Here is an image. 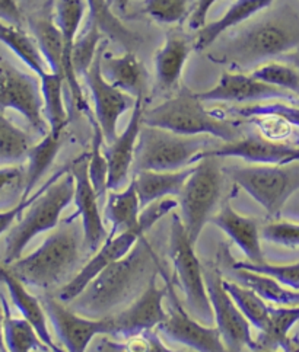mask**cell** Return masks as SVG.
<instances>
[{"label": "cell", "mask_w": 299, "mask_h": 352, "mask_svg": "<svg viewBox=\"0 0 299 352\" xmlns=\"http://www.w3.org/2000/svg\"><path fill=\"white\" fill-rule=\"evenodd\" d=\"M104 34L99 31L95 23L90 22V28L83 32L81 38H76L72 50V69L76 76H85L90 70L92 61L96 57Z\"/></svg>", "instance_id": "39"}, {"label": "cell", "mask_w": 299, "mask_h": 352, "mask_svg": "<svg viewBox=\"0 0 299 352\" xmlns=\"http://www.w3.org/2000/svg\"><path fill=\"white\" fill-rule=\"evenodd\" d=\"M0 21L21 27L22 12L18 0H0Z\"/></svg>", "instance_id": "49"}, {"label": "cell", "mask_w": 299, "mask_h": 352, "mask_svg": "<svg viewBox=\"0 0 299 352\" xmlns=\"http://www.w3.org/2000/svg\"><path fill=\"white\" fill-rule=\"evenodd\" d=\"M210 223L219 228L241 249L248 262H266L263 249H261V229L256 219L240 214L227 203L219 212L212 216Z\"/></svg>", "instance_id": "22"}, {"label": "cell", "mask_w": 299, "mask_h": 352, "mask_svg": "<svg viewBox=\"0 0 299 352\" xmlns=\"http://www.w3.org/2000/svg\"><path fill=\"white\" fill-rule=\"evenodd\" d=\"M32 36L39 44L40 52L47 61L50 72L65 79V44L57 27L54 14L45 12L30 21Z\"/></svg>", "instance_id": "28"}, {"label": "cell", "mask_w": 299, "mask_h": 352, "mask_svg": "<svg viewBox=\"0 0 299 352\" xmlns=\"http://www.w3.org/2000/svg\"><path fill=\"white\" fill-rule=\"evenodd\" d=\"M68 170H69V168H68V169H60V170L56 172L53 176H50V178L45 181V184H43V185L39 188V190H37L31 197L22 198L15 207H12V208L5 210V211H0V236H2L5 232H8V230L10 229V226L15 223V220H17L18 217H21L22 212L27 211V210L35 203V201L39 199L57 179H60L61 176H63Z\"/></svg>", "instance_id": "44"}, {"label": "cell", "mask_w": 299, "mask_h": 352, "mask_svg": "<svg viewBox=\"0 0 299 352\" xmlns=\"http://www.w3.org/2000/svg\"><path fill=\"white\" fill-rule=\"evenodd\" d=\"M103 74L114 87L133 98L145 95V69L133 52H126L120 57L104 54Z\"/></svg>", "instance_id": "29"}, {"label": "cell", "mask_w": 299, "mask_h": 352, "mask_svg": "<svg viewBox=\"0 0 299 352\" xmlns=\"http://www.w3.org/2000/svg\"><path fill=\"white\" fill-rule=\"evenodd\" d=\"M216 157L198 160L178 195L181 220L193 245L197 243L206 223L214 216L222 192L223 175Z\"/></svg>", "instance_id": "9"}, {"label": "cell", "mask_w": 299, "mask_h": 352, "mask_svg": "<svg viewBox=\"0 0 299 352\" xmlns=\"http://www.w3.org/2000/svg\"><path fill=\"white\" fill-rule=\"evenodd\" d=\"M73 198L74 178L69 168L60 179L35 201L25 217L8 233L3 258L6 267L22 256L25 248L34 237L57 228L61 212L72 203Z\"/></svg>", "instance_id": "6"}, {"label": "cell", "mask_w": 299, "mask_h": 352, "mask_svg": "<svg viewBox=\"0 0 299 352\" xmlns=\"http://www.w3.org/2000/svg\"><path fill=\"white\" fill-rule=\"evenodd\" d=\"M232 268L245 270L270 276V278L276 280L279 284L299 292V262L270 263L266 261L263 263H253L248 261H238L232 263Z\"/></svg>", "instance_id": "41"}, {"label": "cell", "mask_w": 299, "mask_h": 352, "mask_svg": "<svg viewBox=\"0 0 299 352\" xmlns=\"http://www.w3.org/2000/svg\"><path fill=\"white\" fill-rule=\"evenodd\" d=\"M234 270L235 280L240 284L251 288L258 296L263 297L267 303L275 306L299 307V292L279 284L270 276L245 270Z\"/></svg>", "instance_id": "34"}, {"label": "cell", "mask_w": 299, "mask_h": 352, "mask_svg": "<svg viewBox=\"0 0 299 352\" xmlns=\"http://www.w3.org/2000/svg\"><path fill=\"white\" fill-rule=\"evenodd\" d=\"M22 178H25V176L19 166H0V192L19 182Z\"/></svg>", "instance_id": "50"}, {"label": "cell", "mask_w": 299, "mask_h": 352, "mask_svg": "<svg viewBox=\"0 0 299 352\" xmlns=\"http://www.w3.org/2000/svg\"><path fill=\"white\" fill-rule=\"evenodd\" d=\"M70 172L74 178V204L76 214L82 219L83 245L90 252H96L108 239L105 226L98 208V194L90 178V156L83 155L72 163Z\"/></svg>", "instance_id": "16"}, {"label": "cell", "mask_w": 299, "mask_h": 352, "mask_svg": "<svg viewBox=\"0 0 299 352\" xmlns=\"http://www.w3.org/2000/svg\"><path fill=\"white\" fill-rule=\"evenodd\" d=\"M40 83L44 99V116L48 122L50 131L54 134H63L69 121L63 100V86L66 82L59 74L50 72L40 79Z\"/></svg>", "instance_id": "35"}, {"label": "cell", "mask_w": 299, "mask_h": 352, "mask_svg": "<svg viewBox=\"0 0 299 352\" xmlns=\"http://www.w3.org/2000/svg\"><path fill=\"white\" fill-rule=\"evenodd\" d=\"M229 112L232 114L243 117V118H256V117H279L285 120L286 122H289L292 127L299 129V107L295 104L289 102H282V100H278V102H263V104H251L247 107H240V108H232Z\"/></svg>", "instance_id": "42"}, {"label": "cell", "mask_w": 299, "mask_h": 352, "mask_svg": "<svg viewBox=\"0 0 299 352\" xmlns=\"http://www.w3.org/2000/svg\"><path fill=\"white\" fill-rule=\"evenodd\" d=\"M216 147L214 137L181 135L143 125L134 153V170L172 172L194 166L206 150Z\"/></svg>", "instance_id": "5"}, {"label": "cell", "mask_w": 299, "mask_h": 352, "mask_svg": "<svg viewBox=\"0 0 299 352\" xmlns=\"http://www.w3.org/2000/svg\"><path fill=\"white\" fill-rule=\"evenodd\" d=\"M177 207H178V199H176L174 197H168V198L158 199L155 203L142 208L141 216H139V228L142 233L146 234L162 217L169 214V212L176 210Z\"/></svg>", "instance_id": "46"}, {"label": "cell", "mask_w": 299, "mask_h": 352, "mask_svg": "<svg viewBox=\"0 0 299 352\" xmlns=\"http://www.w3.org/2000/svg\"><path fill=\"white\" fill-rule=\"evenodd\" d=\"M105 54L104 43L99 47L95 60L90 70L85 74L86 85H88L94 105H95V120L103 130L105 143H113L117 135V124L120 117L127 109L134 107L136 98L127 95L111 85L103 74V58Z\"/></svg>", "instance_id": "15"}, {"label": "cell", "mask_w": 299, "mask_h": 352, "mask_svg": "<svg viewBox=\"0 0 299 352\" xmlns=\"http://www.w3.org/2000/svg\"><path fill=\"white\" fill-rule=\"evenodd\" d=\"M194 166L172 172L141 170L134 173L136 191H138L141 208L168 197H178L183 188L193 173Z\"/></svg>", "instance_id": "24"}, {"label": "cell", "mask_w": 299, "mask_h": 352, "mask_svg": "<svg viewBox=\"0 0 299 352\" xmlns=\"http://www.w3.org/2000/svg\"><path fill=\"white\" fill-rule=\"evenodd\" d=\"M0 303H2L3 310V333L8 352H34L50 349L27 319L12 316L9 305L3 296H0Z\"/></svg>", "instance_id": "33"}, {"label": "cell", "mask_w": 299, "mask_h": 352, "mask_svg": "<svg viewBox=\"0 0 299 352\" xmlns=\"http://www.w3.org/2000/svg\"><path fill=\"white\" fill-rule=\"evenodd\" d=\"M92 130H94V134H92V152L90 155V178L98 197L104 198L107 197V191H108V185H107L108 163L103 152L105 138L96 120H92Z\"/></svg>", "instance_id": "40"}, {"label": "cell", "mask_w": 299, "mask_h": 352, "mask_svg": "<svg viewBox=\"0 0 299 352\" xmlns=\"http://www.w3.org/2000/svg\"><path fill=\"white\" fill-rule=\"evenodd\" d=\"M141 211V201L133 179L123 191H110L105 203V217L111 223L108 237H114L126 230H138L143 234L139 228Z\"/></svg>", "instance_id": "27"}, {"label": "cell", "mask_w": 299, "mask_h": 352, "mask_svg": "<svg viewBox=\"0 0 299 352\" xmlns=\"http://www.w3.org/2000/svg\"><path fill=\"white\" fill-rule=\"evenodd\" d=\"M203 102H225V104H247L267 102V100H288L295 102L296 96L291 92L279 89L269 83L256 79L253 74L244 73H222L218 83L209 91L196 94Z\"/></svg>", "instance_id": "17"}, {"label": "cell", "mask_w": 299, "mask_h": 352, "mask_svg": "<svg viewBox=\"0 0 299 352\" xmlns=\"http://www.w3.org/2000/svg\"><path fill=\"white\" fill-rule=\"evenodd\" d=\"M275 0H235V3L227 10V14L220 19L206 23L202 30L197 31L194 48L197 52H203L212 47L219 36L231 30L238 27L240 23L257 15L258 12L267 9Z\"/></svg>", "instance_id": "26"}, {"label": "cell", "mask_w": 299, "mask_h": 352, "mask_svg": "<svg viewBox=\"0 0 299 352\" xmlns=\"http://www.w3.org/2000/svg\"><path fill=\"white\" fill-rule=\"evenodd\" d=\"M130 2V0H111V5H117L118 8H124L127 3Z\"/></svg>", "instance_id": "53"}, {"label": "cell", "mask_w": 299, "mask_h": 352, "mask_svg": "<svg viewBox=\"0 0 299 352\" xmlns=\"http://www.w3.org/2000/svg\"><path fill=\"white\" fill-rule=\"evenodd\" d=\"M0 109H15L43 135L50 131L44 116L41 83L0 57Z\"/></svg>", "instance_id": "11"}, {"label": "cell", "mask_w": 299, "mask_h": 352, "mask_svg": "<svg viewBox=\"0 0 299 352\" xmlns=\"http://www.w3.org/2000/svg\"><path fill=\"white\" fill-rule=\"evenodd\" d=\"M189 56V41L180 34L168 32L164 45L155 54V72L159 89L169 91L172 87H177Z\"/></svg>", "instance_id": "25"}, {"label": "cell", "mask_w": 299, "mask_h": 352, "mask_svg": "<svg viewBox=\"0 0 299 352\" xmlns=\"http://www.w3.org/2000/svg\"><path fill=\"white\" fill-rule=\"evenodd\" d=\"M0 352H8L5 344V333H3V314L0 313Z\"/></svg>", "instance_id": "52"}, {"label": "cell", "mask_w": 299, "mask_h": 352, "mask_svg": "<svg viewBox=\"0 0 299 352\" xmlns=\"http://www.w3.org/2000/svg\"><path fill=\"white\" fill-rule=\"evenodd\" d=\"M225 172L271 217L279 216L288 199L299 191V160L288 165L231 166Z\"/></svg>", "instance_id": "8"}, {"label": "cell", "mask_w": 299, "mask_h": 352, "mask_svg": "<svg viewBox=\"0 0 299 352\" xmlns=\"http://www.w3.org/2000/svg\"><path fill=\"white\" fill-rule=\"evenodd\" d=\"M216 2H218V0H197V3H196V6L192 12V16H190V21H189L190 30L198 31V30H202L205 27V25L207 23L206 19H207L209 10Z\"/></svg>", "instance_id": "48"}, {"label": "cell", "mask_w": 299, "mask_h": 352, "mask_svg": "<svg viewBox=\"0 0 299 352\" xmlns=\"http://www.w3.org/2000/svg\"><path fill=\"white\" fill-rule=\"evenodd\" d=\"M143 95L136 98L127 127L113 143L104 144L103 152L108 163V191H118L126 184L130 168L134 163L136 146L143 127Z\"/></svg>", "instance_id": "20"}, {"label": "cell", "mask_w": 299, "mask_h": 352, "mask_svg": "<svg viewBox=\"0 0 299 352\" xmlns=\"http://www.w3.org/2000/svg\"><path fill=\"white\" fill-rule=\"evenodd\" d=\"M143 12L159 23H178L185 18L187 0H145Z\"/></svg>", "instance_id": "43"}, {"label": "cell", "mask_w": 299, "mask_h": 352, "mask_svg": "<svg viewBox=\"0 0 299 352\" xmlns=\"http://www.w3.org/2000/svg\"><path fill=\"white\" fill-rule=\"evenodd\" d=\"M223 287H225V290L232 297L235 305L244 313L248 322L251 323V326L258 329V332H263L269 322L270 305L267 301L258 296L254 290H251V288L240 284L238 281L223 280Z\"/></svg>", "instance_id": "36"}, {"label": "cell", "mask_w": 299, "mask_h": 352, "mask_svg": "<svg viewBox=\"0 0 299 352\" xmlns=\"http://www.w3.org/2000/svg\"><path fill=\"white\" fill-rule=\"evenodd\" d=\"M161 276L165 281L168 290V316L156 329L161 339L183 345L193 352H228L216 326L214 328V326L203 324L187 311L167 270H162Z\"/></svg>", "instance_id": "10"}, {"label": "cell", "mask_w": 299, "mask_h": 352, "mask_svg": "<svg viewBox=\"0 0 299 352\" xmlns=\"http://www.w3.org/2000/svg\"><path fill=\"white\" fill-rule=\"evenodd\" d=\"M164 268L151 242L142 236L126 256L99 274L69 307L86 318L113 316L118 307L141 296L154 274Z\"/></svg>", "instance_id": "1"}, {"label": "cell", "mask_w": 299, "mask_h": 352, "mask_svg": "<svg viewBox=\"0 0 299 352\" xmlns=\"http://www.w3.org/2000/svg\"><path fill=\"white\" fill-rule=\"evenodd\" d=\"M260 352H279V351H273V349H261Z\"/></svg>", "instance_id": "54"}, {"label": "cell", "mask_w": 299, "mask_h": 352, "mask_svg": "<svg viewBox=\"0 0 299 352\" xmlns=\"http://www.w3.org/2000/svg\"><path fill=\"white\" fill-rule=\"evenodd\" d=\"M282 58H283L286 63H289V65L295 66V67L299 70V48H298V50H295V52L289 53V54L283 56Z\"/></svg>", "instance_id": "51"}, {"label": "cell", "mask_w": 299, "mask_h": 352, "mask_svg": "<svg viewBox=\"0 0 299 352\" xmlns=\"http://www.w3.org/2000/svg\"><path fill=\"white\" fill-rule=\"evenodd\" d=\"M0 283L5 284L15 307L21 311L23 319H27L34 326L37 333L43 339V342L53 352H63L56 345L52 333L48 331L47 313L41 301L34 297L31 293H28L27 288H25V284L19 278H17L8 267L3 265H0Z\"/></svg>", "instance_id": "23"}, {"label": "cell", "mask_w": 299, "mask_h": 352, "mask_svg": "<svg viewBox=\"0 0 299 352\" xmlns=\"http://www.w3.org/2000/svg\"><path fill=\"white\" fill-rule=\"evenodd\" d=\"M143 125L181 135H210L223 143L241 138L238 125L205 108L196 94L183 91L152 109L143 111Z\"/></svg>", "instance_id": "4"}, {"label": "cell", "mask_w": 299, "mask_h": 352, "mask_svg": "<svg viewBox=\"0 0 299 352\" xmlns=\"http://www.w3.org/2000/svg\"><path fill=\"white\" fill-rule=\"evenodd\" d=\"M296 107H299V96L295 99V102H293Z\"/></svg>", "instance_id": "55"}, {"label": "cell", "mask_w": 299, "mask_h": 352, "mask_svg": "<svg viewBox=\"0 0 299 352\" xmlns=\"http://www.w3.org/2000/svg\"><path fill=\"white\" fill-rule=\"evenodd\" d=\"M30 135L0 114V166H12L28 157Z\"/></svg>", "instance_id": "37"}, {"label": "cell", "mask_w": 299, "mask_h": 352, "mask_svg": "<svg viewBox=\"0 0 299 352\" xmlns=\"http://www.w3.org/2000/svg\"><path fill=\"white\" fill-rule=\"evenodd\" d=\"M41 303L66 352H86L96 336H114L113 316L101 319L82 316L53 296L43 297Z\"/></svg>", "instance_id": "13"}, {"label": "cell", "mask_w": 299, "mask_h": 352, "mask_svg": "<svg viewBox=\"0 0 299 352\" xmlns=\"http://www.w3.org/2000/svg\"><path fill=\"white\" fill-rule=\"evenodd\" d=\"M121 352H181V351L169 349L164 342H162V339L156 333V331H154V332H147V333H142V335L126 339V344H124Z\"/></svg>", "instance_id": "47"}, {"label": "cell", "mask_w": 299, "mask_h": 352, "mask_svg": "<svg viewBox=\"0 0 299 352\" xmlns=\"http://www.w3.org/2000/svg\"><path fill=\"white\" fill-rule=\"evenodd\" d=\"M203 272L216 328L228 352H243L245 348L257 351V341L251 335V323L225 290L218 268L207 267Z\"/></svg>", "instance_id": "12"}, {"label": "cell", "mask_w": 299, "mask_h": 352, "mask_svg": "<svg viewBox=\"0 0 299 352\" xmlns=\"http://www.w3.org/2000/svg\"><path fill=\"white\" fill-rule=\"evenodd\" d=\"M169 258L176 271V281L185 298L184 306L187 311L198 322L210 326L215 322V316L206 290L205 272L178 214L171 217Z\"/></svg>", "instance_id": "7"}, {"label": "cell", "mask_w": 299, "mask_h": 352, "mask_svg": "<svg viewBox=\"0 0 299 352\" xmlns=\"http://www.w3.org/2000/svg\"><path fill=\"white\" fill-rule=\"evenodd\" d=\"M261 237L265 241L283 248H299V223L293 221H273L261 228Z\"/></svg>", "instance_id": "45"}, {"label": "cell", "mask_w": 299, "mask_h": 352, "mask_svg": "<svg viewBox=\"0 0 299 352\" xmlns=\"http://www.w3.org/2000/svg\"><path fill=\"white\" fill-rule=\"evenodd\" d=\"M299 48V12L291 6L278 9L261 21L231 36L209 58L236 69H250L260 63L283 57Z\"/></svg>", "instance_id": "2"}, {"label": "cell", "mask_w": 299, "mask_h": 352, "mask_svg": "<svg viewBox=\"0 0 299 352\" xmlns=\"http://www.w3.org/2000/svg\"><path fill=\"white\" fill-rule=\"evenodd\" d=\"M61 144H63V134H54L48 131L40 143L34 144L28 152V168L25 172V188L22 198L31 197L35 191L37 184L45 175V172L53 165L56 156L59 155Z\"/></svg>", "instance_id": "31"}, {"label": "cell", "mask_w": 299, "mask_h": 352, "mask_svg": "<svg viewBox=\"0 0 299 352\" xmlns=\"http://www.w3.org/2000/svg\"><path fill=\"white\" fill-rule=\"evenodd\" d=\"M203 157H236L253 165H288L299 160V146L273 142L263 135H247L231 143H223L202 153Z\"/></svg>", "instance_id": "18"}, {"label": "cell", "mask_w": 299, "mask_h": 352, "mask_svg": "<svg viewBox=\"0 0 299 352\" xmlns=\"http://www.w3.org/2000/svg\"><path fill=\"white\" fill-rule=\"evenodd\" d=\"M251 74L261 82L291 92L296 98L299 96V70L289 63L267 61L258 66Z\"/></svg>", "instance_id": "38"}, {"label": "cell", "mask_w": 299, "mask_h": 352, "mask_svg": "<svg viewBox=\"0 0 299 352\" xmlns=\"http://www.w3.org/2000/svg\"><path fill=\"white\" fill-rule=\"evenodd\" d=\"M82 248H85L83 233L81 234L78 226L68 220L40 248L27 256H21L8 268L25 285L48 290L66 284V278L74 272L81 261Z\"/></svg>", "instance_id": "3"}, {"label": "cell", "mask_w": 299, "mask_h": 352, "mask_svg": "<svg viewBox=\"0 0 299 352\" xmlns=\"http://www.w3.org/2000/svg\"><path fill=\"white\" fill-rule=\"evenodd\" d=\"M142 236L146 234H141L138 230H126L114 237H108L94 256L72 276V280L60 287L57 298L65 305L72 303L111 263L126 256Z\"/></svg>", "instance_id": "19"}, {"label": "cell", "mask_w": 299, "mask_h": 352, "mask_svg": "<svg viewBox=\"0 0 299 352\" xmlns=\"http://www.w3.org/2000/svg\"><path fill=\"white\" fill-rule=\"evenodd\" d=\"M86 9H88V6H86V0H56L54 3V19L61 32V36H63L65 44L66 86L69 89L73 105L79 111L90 112V107L83 98L79 78L72 69V50L74 41L78 38L79 27L85 16Z\"/></svg>", "instance_id": "21"}, {"label": "cell", "mask_w": 299, "mask_h": 352, "mask_svg": "<svg viewBox=\"0 0 299 352\" xmlns=\"http://www.w3.org/2000/svg\"><path fill=\"white\" fill-rule=\"evenodd\" d=\"M86 6L90 9L91 23H95L110 40L118 43L126 48V52L141 45V38L133 31L124 25L111 9L110 0H86Z\"/></svg>", "instance_id": "32"}, {"label": "cell", "mask_w": 299, "mask_h": 352, "mask_svg": "<svg viewBox=\"0 0 299 352\" xmlns=\"http://www.w3.org/2000/svg\"><path fill=\"white\" fill-rule=\"evenodd\" d=\"M0 43L5 44L12 53L18 56L40 79L50 73L47 61L43 57L35 38L22 31L21 27L0 21Z\"/></svg>", "instance_id": "30"}, {"label": "cell", "mask_w": 299, "mask_h": 352, "mask_svg": "<svg viewBox=\"0 0 299 352\" xmlns=\"http://www.w3.org/2000/svg\"><path fill=\"white\" fill-rule=\"evenodd\" d=\"M161 272L162 270L154 274L145 290L132 301L129 307H124L113 314L114 336H120L126 341L133 336L154 332L161 323L165 322L168 311L164 307V300L167 298L168 290L164 280H162L164 285L159 287L158 284Z\"/></svg>", "instance_id": "14"}]
</instances>
